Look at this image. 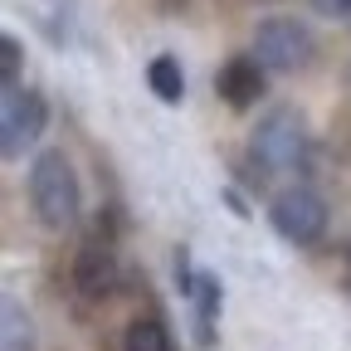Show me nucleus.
<instances>
[{"label": "nucleus", "instance_id": "9b49d317", "mask_svg": "<svg viewBox=\"0 0 351 351\" xmlns=\"http://www.w3.org/2000/svg\"><path fill=\"white\" fill-rule=\"evenodd\" d=\"M0 341H5V351H34V322L15 298H5V307H0Z\"/></svg>", "mask_w": 351, "mask_h": 351}, {"label": "nucleus", "instance_id": "423d86ee", "mask_svg": "<svg viewBox=\"0 0 351 351\" xmlns=\"http://www.w3.org/2000/svg\"><path fill=\"white\" fill-rule=\"evenodd\" d=\"M117 278H122V263H117V244L112 234H88L83 249L73 254V288L83 298H112L117 293Z\"/></svg>", "mask_w": 351, "mask_h": 351}, {"label": "nucleus", "instance_id": "20e7f679", "mask_svg": "<svg viewBox=\"0 0 351 351\" xmlns=\"http://www.w3.org/2000/svg\"><path fill=\"white\" fill-rule=\"evenodd\" d=\"M254 54L263 59L269 73H302L317 54V39L293 15H269L254 25Z\"/></svg>", "mask_w": 351, "mask_h": 351}, {"label": "nucleus", "instance_id": "f03ea898", "mask_svg": "<svg viewBox=\"0 0 351 351\" xmlns=\"http://www.w3.org/2000/svg\"><path fill=\"white\" fill-rule=\"evenodd\" d=\"M249 156L263 171H298L307 161V122L298 108L278 103L258 117V127L249 132Z\"/></svg>", "mask_w": 351, "mask_h": 351}, {"label": "nucleus", "instance_id": "7ed1b4c3", "mask_svg": "<svg viewBox=\"0 0 351 351\" xmlns=\"http://www.w3.org/2000/svg\"><path fill=\"white\" fill-rule=\"evenodd\" d=\"M327 219H332V210H327V200H322L313 186H288V191H278V195L269 200V225H274V234L288 239V244H298V249L322 244Z\"/></svg>", "mask_w": 351, "mask_h": 351}, {"label": "nucleus", "instance_id": "f3484780", "mask_svg": "<svg viewBox=\"0 0 351 351\" xmlns=\"http://www.w3.org/2000/svg\"><path fill=\"white\" fill-rule=\"evenodd\" d=\"M346 25H351V20H346Z\"/></svg>", "mask_w": 351, "mask_h": 351}, {"label": "nucleus", "instance_id": "4468645a", "mask_svg": "<svg viewBox=\"0 0 351 351\" xmlns=\"http://www.w3.org/2000/svg\"><path fill=\"white\" fill-rule=\"evenodd\" d=\"M307 5L322 20H351V0H307Z\"/></svg>", "mask_w": 351, "mask_h": 351}, {"label": "nucleus", "instance_id": "1a4fd4ad", "mask_svg": "<svg viewBox=\"0 0 351 351\" xmlns=\"http://www.w3.org/2000/svg\"><path fill=\"white\" fill-rule=\"evenodd\" d=\"M147 88L156 93V103L181 108V98H186V73H181V59H176V54H156V59L147 64Z\"/></svg>", "mask_w": 351, "mask_h": 351}, {"label": "nucleus", "instance_id": "39448f33", "mask_svg": "<svg viewBox=\"0 0 351 351\" xmlns=\"http://www.w3.org/2000/svg\"><path fill=\"white\" fill-rule=\"evenodd\" d=\"M49 127V103H44L39 88H15L5 93V112H0V152L5 161H20Z\"/></svg>", "mask_w": 351, "mask_h": 351}, {"label": "nucleus", "instance_id": "f8f14e48", "mask_svg": "<svg viewBox=\"0 0 351 351\" xmlns=\"http://www.w3.org/2000/svg\"><path fill=\"white\" fill-rule=\"evenodd\" d=\"M20 73H25V44H20V34H5V39H0V88L15 93Z\"/></svg>", "mask_w": 351, "mask_h": 351}, {"label": "nucleus", "instance_id": "0eeeda50", "mask_svg": "<svg viewBox=\"0 0 351 351\" xmlns=\"http://www.w3.org/2000/svg\"><path fill=\"white\" fill-rule=\"evenodd\" d=\"M215 93L225 98V108L249 112L263 93H269V69H263V59H258L254 49L225 59V64H219V73H215Z\"/></svg>", "mask_w": 351, "mask_h": 351}, {"label": "nucleus", "instance_id": "9d476101", "mask_svg": "<svg viewBox=\"0 0 351 351\" xmlns=\"http://www.w3.org/2000/svg\"><path fill=\"white\" fill-rule=\"evenodd\" d=\"M122 351H176L171 346V327L161 317H137L122 332Z\"/></svg>", "mask_w": 351, "mask_h": 351}, {"label": "nucleus", "instance_id": "f257e3e1", "mask_svg": "<svg viewBox=\"0 0 351 351\" xmlns=\"http://www.w3.org/2000/svg\"><path fill=\"white\" fill-rule=\"evenodd\" d=\"M29 210L44 230H73L83 215V191H78V171L59 147H44L29 161Z\"/></svg>", "mask_w": 351, "mask_h": 351}, {"label": "nucleus", "instance_id": "2eb2a0df", "mask_svg": "<svg viewBox=\"0 0 351 351\" xmlns=\"http://www.w3.org/2000/svg\"><path fill=\"white\" fill-rule=\"evenodd\" d=\"M219 195H225V205L234 210V219H254V210H249V200L234 191V186H225V191H219Z\"/></svg>", "mask_w": 351, "mask_h": 351}, {"label": "nucleus", "instance_id": "dca6fc26", "mask_svg": "<svg viewBox=\"0 0 351 351\" xmlns=\"http://www.w3.org/2000/svg\"><path fill=\"white\" fill-rule=\"evenodd\" d=\"M346 263H351V244H346Z\"/></svg>", "mask_w": 351, "mask_h": 351}, {"label": "nucleus", "instance_id": "ddd939ff", "mask_svg": "<svg viewBox=\"0 0 351 351\" xmlns=\"http://www.w3.org/2000/svg\"><path fill=\"white\" fill-rule=\"evenodd\" d=\"M171 274H176V293H181V298H191V288H195V274H200V269H191V249H186V244L176 249Z\"/></svg>", "mask_w": 351, "mask_h": 351}, {"label": "nucleus", "instance_id": "6e6552de", "mask_svg": "<svg viewBox=\"0 0 351 351\" xmlns=\"http://www.w3.org/2000/svg\"><path fill=\"white\" fill-rule=\"evenodd\" d=\"M191 327H195V351H215L219 341V313H225V283L219 274L200 269L195 274V288H191Z\"/></svg>", "mask_w": 351, "mask_h": 351}]
</instances>
